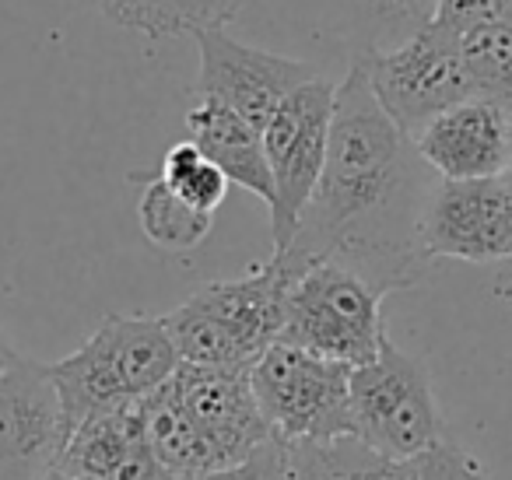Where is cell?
<instances>
[{
  "label": "cell",
  "mask_w": 512,
  "mask_h": 480,
  "mask_svg": "<svg viewBox=\"0 0 512 480\" xmlns=\"http://www.w3.org/2000/svg\"><path fill=\"white\" fill-rule=\"evenodd\" d=\"M358 64L365 67L379 106L411 141L442 113L474 99L460 39L435 25L390 50H365Z\"/></svg>",
  "instance_id": "cell-7"
},
{
  "label": "cell",
  "mask_w": 512,
  "mask_h": 480,
  "mask_svg": "<svg viewBox=\"0 0 512 480\" xmlns=\"http://www.w3.org/2000/svg\"><path fill=\"white\" fill-rule=\"evenodd\" d=\"M509 151H512V120H509Z\"/></svg>",
  "instance_id": "cell-29"
},
{
  "label": "cell",
  "mask_w": 512,
  "mask_h": 480,
  "mask_svg": "<svg viewBox=\"0 0 512 480\" xmlns=\"http://www.w3.org/2000/svg\"><path fill=\"white\" fill-rule=\"evenodd\" d=\"M435 4L439 0H351V8L362 11V18L372 25V32L390 39L386 50L407 43L421 29H428L435 18Z\"/></svg>",
  "instance_id": "cell-22"
},
{
  "label": "cell",
  "mask_w": 512,
  "mask_h": 480,
  "mask_svg": "<svg viewBox=\"0 0 512 480\" xmlns=\"http://www.w3.org/2000/svg\"><path fill=\"white\" fill-rule=\"evenodd\" d=\"M197 480H292V459H288V445L281 438H271L246 459L225 466V470L204 473Z\"/></svg>",
  "instance_id": "cell-24"
},
{
  "label": "cell",
  "mask_w": 512,
  "mask_h": 480,
  "mask_svg": "<svg viewBox=\"0 0 512 480\" xmlns=\"http://www.w3.org/2000/svg\"><path fill=\"white\" fill-rule=\"evenodd\" d=\"M197 50L200 102H218V106L232 109L260 134L288 95H295L302 85L320 78L313 64L235 43L225 32H200Z\"/></svg>",
  "instance_id": "cell-10"
},
{
  "label": "cell",
  "mask_w": 512,
  "mask_h": 480,
  "mask_svg": "<svg viewBox=\"0 0 512 480\" xmlns=\"http://www.w3.org/2000/svg\"><path fill=\"white\" fill-rule=\"evenodd\" d=\"M57 470L78 480H165L137 403L106 410L74 428Z\"/></svg>",
  "instance_id": "cell-14"
},
{
  "label": "cell",
  "mask_w": 512,
  "mask_h": 480,
  "mask_svg": "<svg viewBox=\"0 0 512 480\" xmlns=\"http://www.w3.org/2000/svg\"><path fill=\"white\" fill-rule=\"evenodd\" d=\"M418 480H491L484 463L456 442H439L418 459Z\"/></svg>",
  "instance_id": "cell-25"
},
{
  "label": "cell",
  "mask_w": 512,
  "mask_h": 480,
  "mask_svg": "<svg viewBox=\"0 0 512 480\" xmlns=\"http://www.w3.org/2000/svg\"><path fill=\"white\" fill-rule=\"evenodd\" d=\"M292 480H418V463L386 459L362 438L288 445Z\"/></svg>",
  "instance_id": "cell-18"
},
{
  "label": "cell",
  "mask_w": 512,
  "mask_h": 480,
  "mask_svg": "<svg viewBox=\"0 0 512 480\" xmlns=\"http://www.w3.org/2000/svg\"><path fill=\"white\" fill-rule=\"evenodd\" d=\"M502 183H505V193H509V200H512V165L502 172Z\"/></svg>",
  "instance_id": "cell-28"
},
{
  "label": "cell",
  "mask_w": 512,
  "mask_h": 480,
  "mask_svg": "<svg viewBox=\"0 0 512 480\" xmlns=\"http://www.w3.org/2000/svg\"><path fill=\"white\" fill-rule=\"evenodd\" d=\"M425 260L498 263L512 256V200L502 176L495 179H439L421 214Z\"/></svg>",
  "instance_id": "cell-11"
},
{
  "label": "cell",
  "mask_w": 512,
  "mask_h": 480,
  "mask_svg": "<svg viewBox=\"0 0 512 480\" xmlns=\"http://www.w3.org/2000/svg\"><path fill=\"white\" fill-rule=\"evenodd\" d=\"M179 351L165 316H106L74 354L53 361L50 375L64 417L81 428L106 410L141 403L179 372Z\"/></svg>",
  "instance_id": "cell-3"
},
{
  "label": "cell",
  "mask_w": 512,
  "mask_h": 480,
  "mask_svg": "<svg viewBox=\"0 0 512 480\" xmlns=\"http://www.w3.org/2000/svg\"><path fill=\"white\" fill-rule=\"evenodd\" d=\"M43 480H78V477H71V473H64V470H53V473H46Z\"/></svg>",
  "instance_id": "cell-27"
},
{
  "label": "cell",
  "mask_w": 512,
  "mask_h": 480,
  "mask_svg": "<svg viewBox=\"0 0 512 480\" xmlns=\"http://www.w3.org/2000/svg\"><path fill=\"white\" fill-rule=\"evenodd\" d=\"M439 183L414 141L386 116L365 67L337 85L327 165L295 242L278 253L292 274L309 263H341L383 295L418 284L425 270L421 214Z\"/></svg>",
  "instance_id": "cell-1"
},
{
  "label": "cell",
  "mask_w": 512,
  "mask_h": 480,
  "mask_svg": "<svg viewBox=\"0 0 512 480\" xmlns=\"http://www.w3.org/2000/svg\"><path fill=\"white\" fill-rule=\"evenodd\" d=\"M162 179L183 204H190L193 211H204V214L218 211L228 190V179L221 176V169L193 141L176 144V148L165 155Z\"/></svg>",
  "instance_id": "cell-21"
},
{
  "label": "cell",
  "mask_w": 512,
  "mask_h": 480,
  "mask_svg": "<svg viewBox=\"0 0 512 480\" xmlns=\"http://www.w3.org/2000/svg\"><path fill=\"white\" fill-rule=\"evenodd\" d=\"M186 130H190V141L218 165L228 183L249 190L267 207L274 204V179L260 130L218 102H197L186 113Z\"/></svg>",
  "instance_id": "cell-15"
},
{
  "label": "cell",
  "mask_w": 512,
  "mask_h": 480,
  "mask_svg": "<svg viewBox=\"0 0 512 480\" xmlns=\"http://www.w3.org/2000/svg\"><path fill=\"white\" fill-rule=\"evenodd\" d=\"M109 22L151 39H176L200 32H225L246 0H95Z\"/></svg>",
  "instance_id": "cell-17"
},
{
  "label": "cell",
  "mask_w": 512,
  "mask_h": 480,
  "mask_svg": "<svg viewBox=\"0 0 512 480\" xmlns=\"http://www.w3.org/2000/svg\"><path fill=\"white\" fill-rule=\"evenodd\" d=\"M334 102L337 85L320 74L295 95H288L264 127V151L274 179V253H285L295 242L302 214L320 186L330 148V127H334Z\"/></svg>",
  "instance_id": "cell-8"
},
{
  "label": "cell",
  "mask_w": 512,
  "mask_h": 480,
  "mask_svg": "<svg viewBox=\"0 0 512 480\" xmlns=\"http://www.w3.org/2000/svg\"><path fill=\"white\" fill-rule=\"evenodd\" d=\"M295 274L278 253L232 281L204 284L165 316L183 365L249 372L285 337L288 291Z\"/></svg>",
  "instance_id": "cell-2"
},
{
  "label": "cell",
  "mask_w": 512,
  "mask_h": 480,
  "mask_svg": "<svg viewBox=\"0 0 512 480\" xmlns=\"http://www.w3.org/2000/svg\"><path fill=\"white\" fill-rule=\"evenodd\" d=\"M137 221H141V232L151 246L165 249V253H190V249H197L207 239L214 214L193 211L158 176L144 186L141 204H137Z\"/></svg>",
  "instance_id": "cell-19"
},
{
  "label": "cell",
  "mask_w": 512,
  "mask_h": 480,
  "mask_svg": "<svg viewBox=\"0 0 512 480\" xmlns=\"http://www.w3.org/2000/svg\"><path fill=\"white\" fill-rule=\"evenodd\" d=\"M137 407H141L144 431H148L151 452H155L165 480H197L204 473L228 466L221 452L211 445V438L190 417V410L183 407L172 379L151 396H144Z\"/></svg>",
  "instance_id": "cell-16"
},
{
  "label": "cell",
  "mask_w": 512,
  "mask_h": 480,
  "mask_svg": "<svg viewBox=\"0 0 512 480\" xmlns=\"http://www.w3.org/2000/svg\"><path fill=\"white\" fill-rule=\"evenodd\" d=\"M351 417L355 438L400 463H418L446 442L442 410L425 361L386 344L372 365L351 372Z\"/></svg>",
  "instance_id": "cell-6"
},
{
  "label": "cell",
  "mask_w": 512,
  "mask_h": 480,
  "mask_svg": "<svg viewBox=\"0 0 512 480\" xmlns=\"http://www.w3.org/2000/svg\"><path fill=\"white\" fill-rule=\"evenodd\" d=\"M351 372L306 347L278 340L249 368V386L274 438L285 445L355 438Z\"/></svg>",
  "instance_id": "cell-5"
},
{
  "label": "cell",
  "mask_w": 512,
  "mask_h": 480,
  "mask_svg": "<svg viewBox=\"0 0 512 480\" xmlns=\"http://www.w3.org/2000/svg\"><path fill=\"white\" fill-rule=\"evenodd\" d=\"M474 99L498 106L512 120V22L488 25L460 39Z\"/></svg>",
  "instance_id": "cell-20"
},
{
  "label": "cell",
  "mask_w": 512,
  "mask_h": 480,
  "mask_svg": "<svg viewBox=\"0 0 512 480\" xmlns=\"http://www.w3.org/2000/svg\"><path fill=\"white\" fill-rule=\"evenodd\" d=\"M71 424L50 365L18 354L0 379V480H43L57 470Z\"/></svg>",
  "instance_id": "cell-9"
},
{
  "label": "cell",
  "mask_w": 512,
  "mask_h": 480,
  "mask_svg": "<svg viewBox=\"0 0 512 480\" xmlns=\"http://www.w3.org/2000/svg\"><path fill=\"white\" fill-rule=\"evenodd\" d=\"M15 358H18V351L8 344V337H4V330H0V379H4V372L15 365Z\"/></svg>",
  "instance_id": "cell-26"
},
{
  "label": "cell",
  "mask_w": 512,
  "mask_h": 480,
  "mask_svg": "<svg viewBox=\"0 0 512 480\" xmlns=\"http://www.w3.org/2000/svg\"><path fill=\"white\" fill-rule=\"evenodd\" d=\"M383 291L341 263H309L288 291L285 337L344 368H365L390 344L383 330Z\"/></svg>",
  "instance_id": "cell-4"
},
{
  "label": "cell",
  "mask_w": 512,
  "mask_h": 480,
  "mask_svg": "<svg viewBox=\"0 0 512 480\" xmlns=\"http://www.w3.org/2000/svg\"><path fill=\"white\" fill-rule=\"evenodd\" d=\"M512 22V0H439L432 25L453 39H467L488 25Z\"/></svg>",
  "instance_id": "cell-23"
},
{
  "label": "cell",
  "mask_w": 512,
  "mask_h": 480,
  "mask_svg": "<svg viewBox=\"0 0 512 480\" xmlns=\"http://www.w3.org/2000/svg\"><path fill=\"white\" fill-rule=\"evenodd\" d=\"M414 148L439 179H495L512 165L509 116L484 99H467L428 123Z\"/></svg>",
  "instance_id": "cell-13"
},
{
  "label": "cell",
  "mask_w": 512,
  "mask_h": 480,
  "mask_svg": "<svg viewBox=\"0 0 512 480\" xmlns=\"http://www.w3.org/2000/svg\"><path fill=\"white\" fill-rule=\"evenodd\" d=\"M172 386L228 466L246 459L249 452H256L274 438L271 424L260 414L253 386H249V372L179 365V372L172 375Z\"/></svg>",
  "instance_id": "cell-12"
}]
</instances>
